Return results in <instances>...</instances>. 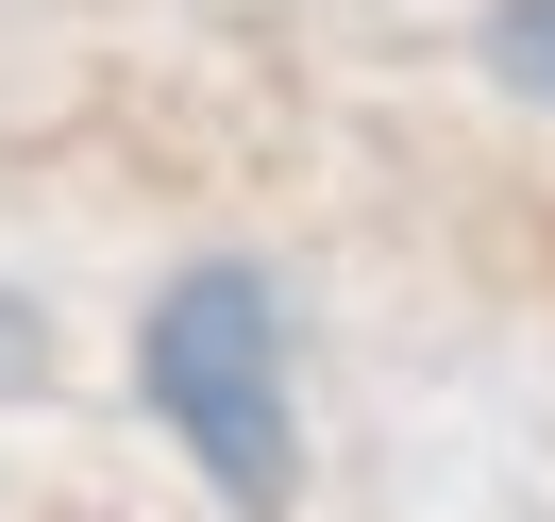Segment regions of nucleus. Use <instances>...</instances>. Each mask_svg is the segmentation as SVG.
Masks as SVG:
<instances>
[{"instance_id": "nucleus-1", "label": "nucleus", "mask_w": 555, "mask_h": 522, "mask_svg": "<svg viewBox=\"0 0 555 522\" xmlns=\"http://www.w3.org/2000/svg\"><path fill=\"white\" fill-rule=\"evenodd\" d=\"M135 387H152V421L185 438V472L236 522H286V488H304V405H286V287L270 270H236V253L169 270L152 320H135Z\"/></svg>"}, {"instance_id": "nucleus-2", "label": "nucleus", "mask_w": 555, "mask_h": 522, "mask_svg": "<svg viewBox=\"0 0 555 522\" xmlns=\"http://www.w3.org/2000/svg\"><path fill=\"white\" fill-rule=\"evenodd\" d=\"M488 85L555 118V0H488Z\"/></svg>"}]
</instances>
